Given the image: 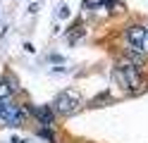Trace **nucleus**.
Masks as SVG:
<instances>
[{"instance_id": "10", "label": "nucleus", "mask_w": 148, "mask_h": 143, "mask_svg": "<svg viewBox=\"0 0 148 143\" xmlns=\"http://www.w3.org/2000/svg\"><path fill=\"white\" fill-rule=\"evenodd\" d=\"M146 41H148V34H146Z\"/></svg>"}, {"instance_id": "8", "label": "nucleus", "mask_w": 148, "mask_h": 143, "mask_svg": "<svg viewBox=\"0 0 148 143\" xmlns=\"http://www.w3.org/2000/svg\"><path fill=\"white\" fill-rule=\"evenodd\" d=\"M100 3H103V5H105V7H112V5H115V3H117V0H100Z\"/></svg>"}, {"instance_id": "5", "label": "nucleus", "mask_w": 148, "mask_h": 143, "mask_svg": "<svg viewBox=\"0 0 148 143\" xmlns=\"http://www.w3.org/2000/svg\"><path fill=\"white\" fill-rule=\"evenodd\" d=\"M26 110H29V114H34L36 117V122L38 124H43V127H53L55 124V112H53V107L50 105H26Z\"/></svg>"}, {"instance_id": "9", "label": "nucleus", "mask_w": 148, "mask_h": 143, "mask_svg": "<svg viewBox=\"0 0 148 143\" xmlns=\"http://www.w3.org/2000/svg\"><path fill=\"white\" fill-rule=\"evenodd\" d=\"M12 143H24V141H22V138H17V136H14V138H12Z\"/></svg>"}, {"instance_id": "1", "label": "nucleus", "mask_w": 148, "mask_h": 143, "mask_svg": "<svg viewBox=\"0 0 148 143\" xmlns=\"http://www.w3.org/2000/svg\"><path fill=\"white\" fill-rule=\"evenodd\" d=\"M115 79L122 81V86L129 91V93H138L143 88V76H141V67H136L132 62H124L115 69Z\"/></svg>"}, {"instance_id": "2", "label": "nucleus", "mask_w": 148, "mask_h": 143, "mask_svg": "<svg viewBox=\"0 0 148 143\" xmlns=\"http://www.w3.org/2000/svg\"><path fill=\"white\" fill-rule=\"evenodd\" d=\"M29 119V110L24 105H17L12 100H3L0 98V122L7 127H22Z\"/></svg>"}, {"instance_id": "3", "label": "nucleus", "mask_w": 148, "mask_h": 143, "mask_svg": "<svg viewBox=\"0 0 148 143\" xmlns=\"http://www.w3.org/2000/svg\"><path fill=\"white\" fill-rule=\"evenodd\" d=\"M50 107H53L55 114H60V117H69V114H74V112L81 107V100L77 98V95H72L69 91H60L53 98Z\"/></svg>"}, {"instance_id": "7", "label": "nucleus", "mask_w": 148, "mask_h": 143, "mask_svg": "<svg viewBox=\"0 0 148 143\" xmlns=\"http://www.w3.org/2000/svg\"><path fill=\"white\" fill-rule=\"evenodd\" d=\"M38 136L41 138H45V141H55V136H53V131H50V127H43V129H38Z\"/></svg>"}, {"instance_id": "4", "label": "nucleus", "mask_w": 148, "mask_h": 143, "mask_svg": "<svg viewBox=\"0 0 148 143\" xmlns=\"http://www.w3.org/2000/svg\"><path fill=\"white\" fill-rule=\"evenodd\" d=\"M146 34H148V26H143V24H129V26L124 29V41H127V48H136V50H143Z\"/></svg>"}, {"instance_id": "6", "label": "nucleus", "mask_w": 148, "mask_h": 143, "mask_svg": "<svg viewBox=\"0 0 148 143\" xmlns=\"http://www.w3.org/2000/svg\"><path fill=\"white\" fill-rule=\"evenodd\" d=\"M14 91H17L14 81H12V83H7V79L3 76V79H0V98H3V100H10L12 95H14Z\"/></svg>"}]
</instances>
